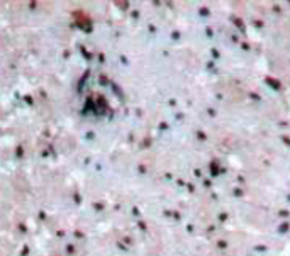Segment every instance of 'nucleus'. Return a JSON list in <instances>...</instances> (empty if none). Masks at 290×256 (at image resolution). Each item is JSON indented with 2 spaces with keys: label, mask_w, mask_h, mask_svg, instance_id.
I'll use <instances>...</instances> for the list:
<instances>
[{
  "label": "nucleus",
  "mask_w": 290,
  "mask_h": 256,
  "mask_svg": "<svg viewBox=\"0 0 290 256\" xmlns=\"http://www.w3.org/2000/svg\"><path fill=\"white\" fill-rule=\"evenodd\" d=\"M266 83L273 85V88H278V87H280V83H278V82H275V80H272V78H266Z\"/></svg>",
  "instance_id": "nucleus-1"
}]
</instances>
